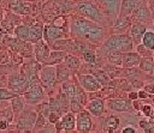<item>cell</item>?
Masks as SVG:
<instances>
[{"mask_svg": "<svg viewBox=\"0 0 154 133\" xmlns=\"http://www.w3.org/2000/svg\"><path fill=\"white\" fill-rule=\"evenodd\" d=\"M70 32L72 37H83L95 44L102 43L106 38L103 28L84 17H75L71 20Z\"/></svg>", "mask_w": 154, "mask_h": 133, "instance_id": "obj_1", "label": "cell"}, {"mask_svg": "<svg viewBox=\"0 0 154 133\" xmlns=\"http://www.w3.org/2000/svg\"><path fill=\"white\" fill-rule=\"evenodd\" d=\"M134 42L129 34H116L107 38L102 46V50L106 53L109 52H120L128 53L132 49Z\"/></svg>", "mask_w": 154, "mask_h": 133, "instance_id": "obj_2", "label": "cell"}, {"mask_svg": "<svg viewBox=\"0 0 154 133\" xmlns=\"http://www.w3.org/2000/svg\"><path fill=\"white\" fill-rule=\"evenodd\" d=\"M76 11L83 16L84 18L96 23V24H103L105 23V13L93 2L90 1H82L76 5Z\"/></svg>", "mask_w": 154, "mask_h": 133, "instance_id": "obj_3", "label": "cell"}, {"mask_svg": "<svg viewBox=\"0 0 154 133\" xmlns=\"http://www.w3.org/2000/svg\"><path fill=\"white\" fill-rule=\"evenodd\" d=\"M23 97H24L25 102L31 105H35V104L42 102V99L45 97V92H43V87L38 83V80H34L28 86V89L23 93Z\"/></svg>", "mask_w": 154, "mask_h": 133, "instance_id": "obj_4", "label": "cell"}, {"mask_svg": "<svg viewBox=\"0 0 154 133\" xmlns=\"http://www.w3.org/2000/svg\"><path fill=\"white\" fill-rule=\"evenodd\" d=\"M32 81H30L28 79V77L20 72V73H13L8 77V89L14 92V93H24L25 90L28 89V86L31 84Z\"/></svg>", "mask_w": 154, "mask_h": 133, "instance_id": "obj_5", "label": "cell"}, {"mask_svg": "<svg viewBox=\"0 0 154 133\" xmlns=\"http://www.w3.org/2000/svg\"><path fill=\"white\" fill-rule=\"evenodd\" d=\"M36 114L37 113H35L32 109H26V110L24 109L16 119L17 128L20 131H25V132L31 131L36 122V117H37Z\"/></svg>", "mask_w": 154, "mask_h": 133, "instance_id": "obj_6", "label": "cell"}, {"mask_svg": "<svg viewBox=\"0 0 154 133\" xmlns=\"http://www.w3.org/2000/svg\"><path fill=\"white\" fill-rule=\"evenodd\" d=\"M40 84L45 89H51L57 81V68L55 66H45L40 69Z\"/></svg>", "mask_w": 154, "mask_h": 133, "instance_id": "obj_7", "label": "cell"}, {"mask_svg": "<svg viewBox=\"0 0 154 133\" xmlns=\"http://www.w3.org/2000/svg\"><path fill=\"white\" fill-rule=\"evenodd\" d=\"M78 83L82 89L88 92H96L103 86L94 74H79Z\"/></svg>", "mask_w": 154, "mask_h": 133, "instance_id": "obj_8", "label": "cell"}, {"mask_svg": "<svg viewBox=\"0 0 154 133\" xmlns=\"http://www.w3.org/2000/svg\"><path fill=\"white\" fill-rule=\"evenodd\" d=\"M99 8H101L105 14L111 18H118L122 6V0H96Z\"/></svg>", "mask_w": 154, "mask_h": 133, "instance_id": "obj_9", "label": "cell"}, {"mask_svg": "<svg viewBox=\"0 0 154 133\" xmlns=\"http://www.w3.org/2000/svg\"><path fill=\"white\" fill-rule=\"evenodd\" d=\"M64 38V32L61 29L52 25H45L43 26V40L47 44H53L55 43L58 40Z\"/></svg>", "mask_w": 154, "mask_h": 133, "instance_id": "obj_10", "label": "cell"}, {"mask_svg": "<svg viewBox=\"0 0 154 133\" xmlns=\"http://www.w3.org/2000/svg\"><path fill=\"white\" fill-rule=\"evenodd\" d=\"M91 127H93V122H91V119H90L89 114L85 110H82V111L77 113L76 129L79 133H89L91 131Z\"/></svg>", "mask_w": 154, "mask_h": 133, "instance_id": "obj_11", "label": "cell"}, {"mask_svg": "<svg viewBox=\"0 0 154 133\" xmlns=\"http://www.w3.org/2000/svg\"><path fill=\"white\" fill-rule=\"evenodd\" d=\"M55 128L57 131H72L76 128V116L75 114L71 111V113H65L59 120L58 122L55 123Z\"/></svg>", "mask_w": 154, "mask_h": 133, "instance_id": "obj_12", "label": "cell"}, {"mask_svg": "<svg viewBox=\"0 0 154 133\" xmlns=\"http://www.w3.org/2000/svg\"><path fill=\"white\" fill-rule=\"evenodd\" d=\"M146 31H147V26H146L143 23L135 20V22L131 24L129 35H130L132 42H134L136 46L142 42V37H143V35H144Z\"/></svg>", "mask_w": 154, "mask_h": 133, "instance_id": "obj_13", "label": "cell"}, {"mask_svg": "<svg viewBox=\"0 0 154 133\" xmlns=\"http://www.w3.org/2000/svg\"><path fill=\"white\" fill-rule=\"evenodd\" d=\"M49 53H51L49 52V47H48V44L43 40H41L37 43H35V46H34V54H35V59H36L37 62L43 65L46 62V60L48 59Z\"/></svg>", "mask_w": 154, "mask_h": 133, "instance_id": "obj_14", "label": "cell"}, {"mask_svg": "<svg viewBox=\"0 0 154 133\" xmlns=\"http://www.w3.org/2000/svg\"><path fill=\"white\" fill-rule=\"evenodd\" d=\"M106 105L112 111H118V113L129 111L131 109V104L129 103V101L122 99V98H111V99H107L106 101Z\"/></svg>", "mask_w": 154, "mask_h": 133, "instance_id": "obj_15", "label": "cell"}, {"mask_svg": "<svg viewBox=\"0 0 154 133\" xmlns=\"http://www.w3.org/2000/svg\"><path fill=\"white\" fill-rule=\"evenodd\" d=\"M132 16L134 18L137 20V22H141V23H146V22H149L150 19H153L152 17V12L150 10L143 4L138 5L134 11H132Z\"/></svg>", "mask_w": 154, "mask_h": 133, "instance_id": "obj_16", "label": "cell"}, {"mask_svg": "<svg viewBox=\"0 0 154 133\" xmlns=\"http://www.w3.org/2000/svg\"><path fill=\"white\" fill-rule=\"evenodd\" d=\"M85 109L94 116H101L105 113V101L95 98L85 104Z\"/></svg>", "mask_w": 154, "mask_h": 133, "instance_id": "obj_17", "label": "cell"}, {"mask_svg": "<svg viewBox=\"0 0 154 133\" xmlns=\"http://www.w3.org/2000/svg\"><path fill=\"white\" fill-rule=\"evenodd\" d=\"M141 62V56L137 53L134 52H128L123 53V60H122V66L124 68H132L138 66Z\"/></svg>", "mask_w": 154, "mask_h": 133, "instance_id": "obj_18", "label": "cell"}, {"mask_svg": "<svg viewBox=\"0 0 154 133\" xmlns=\"http://www.w3.org/2000/svg\"><path fill=\"white\" fill-rule=\"evenodd\" d=\"M144 0H122V6H120V12L118 17H125L132 13V11L141 4H143Z\"/></svg>", "mask_w": 154, "mask_h": 133, "instance_id": "obj_19", "label": "cell"}, {"mask_svg": "<svg viewBox=\"0 0 154 133\" xmlns=\"http://www.w3.org/2000/svg\"><path fill=\"white\" fill-rule=\"evenodd\" d=\"M29 32H30L29 41L31 43H37L43 37V25L41 23H34L31 26H29Z\"/></svg>", "mask_w": 154, "mask_h": 133, "instance_id": "obj_20", "label": "cell"}, {"mask_svg": "<svg viewBox=\"0 0 154 133\" xmlns=\"http://www.w3.org/2000/svg\"><path fill=\"white\" fill-rule=\"evenodd\" d=\"M131 26V20L129 18V16L125 17H118L114 24V32L116 34H126V30Z\"/></svg>", "mask_w": 154, "mask_h": 133, "instance_id": "obj_21", "label": "cell"}, {"mask_svg": "<svg viewBox=\"0 0 154 133\" xmlns=\"http://www.w3.org/2000/svg\"><path fill=\"white\" fill-rule=\"evenodd\" d=\"M119 126H120V119L116 115H109L105 120L103 129L106 133H116Z\"/></svg>", "mask_w": 154, "mask_h": 133, "instance_id": "obj_22", "label": "cell"}, {"mask_svg": "<svg viewBox=\"0 0 154 133\" xmlns=\"http://www.w3.org/2000/svg\"><path fill=\"white\" fill-rule=\"evenodd\" d=\"M65 56H66L65 52H63V50H53V52L49 53V56H48V59L46 60V62L43 65L45 66L59 65V64H61L64 61Z\"/></svg>", "mask_w": 154, "mask_h": 133, "instance_id": "obj_23", "label": "cell"}, {"mask_svg": "<svg viewBox=\"0 0 154 133\" xmlns=\"http://www.w3.org/2000/svg\"><path fill=\"white\" fill-rule=\"evenodd\" d=\"M55 68H57V80H59L61 83L70 80L71 69L65 64H59L58 66H55Z\"/></svg>", "mask_w": 154, "mask_h": 133, "instance_id": "obj_24", "label": "cell"}, {"mask_svg": "<svg viewBox=\"0 0 154 133\" xmlns=\"http://www.w3.org/2000/svg\"><path fill=\"white\" fill-rule=\"evenodd\" d=\"M24 107H25V99H24V97H22V96L18 95V96L11 98V108L13 110L14 116L16 115H19L24 110Z\"/></svg>", "mask_w": 154, "mask_h": 133, "instance_id": "obj_25", "label": "cell"}, {"mask_svg": "<svg viewBox=\"0 0 154 133\" xmlns=\"http://www.w3.org/2000/svg\"><path fill=\"white\" fill-rule=\"evenodd\" d=\"M13 34H14V36L18 40H22V41H25V42H29V40H30L29 26H26V25H18V26H16Z\"/></svg>", "mask_w": 154, "mask_h": 133, "instance_id": "obj_26", "label": "cell"}, {"mask_svg": "<svg viewBox=\"0 0 154 133\" xmlns=\"http://www.w3.org/2000/svg\"><path fill=\"white\" fill-rule=\"evenodd\" d=\"M61 92L69 98V101L71 98L75 97V92H76V83H73L72 80H66L61 85Z\"/></svg>", "mask_w": 154, "mask_h": 133, "instance_id": "obj_27", "label": "cell"}, {"mask_svg": "<svg viewBox=\"0 0 154 133\" xmlns=\"http://www.w3.org/2000/svg\"><path fill=\"white\" fill-rule=\"evenodd\" d=\"M64 64L71 71H77L79 68V66H81V61H79V59L77 56H75V55H67V54H66V56L64 59Z\"/></svg>", "mask_w": 154, "mask_h": 133, "instance_id": "obj_28", "label": "cell"}, {"mask_svg": "<svg viewBox=\"0 0 154 133\" xmlns=\"http://www.w3.org/2000/svg\"><path fill=\"white\" fill-rule=\"evenodd\" d=\"M138 125L144 131V133H154V120L152 117H144L138 120Z\"/></svg>", "mask_w": 154, "mask_h": 133, "instance_id": "obj_29", "label": "cell"}, {"mask_svg": "<svg viewBox=\"0 0 154 133\" xmlns=\"http://www.w3.org/2000/svg\"><path fill=\"white\" fill-rule=\"evenodd\" d=\"M8 6H10V10L17 14H23L26 12L25 10V6L23 4L22 0H10L8 2Z\"/></svg>", "mask_w": 154, "mask_h": 133, "instance_id": "obj_30", "label": "cell"}, {"mask_svg": "<svg viewBox=\"0 0 154 133\" xmlns=\"http://www.w3.org/2000/svg\"><path fill=\"white\" fill-rule=\"evenodd\" d=\"M107 60L111 65L114 66H122V60H123V54L120 52H109L107 53Z\"/></svg>", "mask_w": 154, "mask_h": 133, "instance_id": "obj_31", "label": "cell"}, {"mask_svg": "<svg viewBox=\"0 0 154 133\" xmlns=\"http://www.w3.org/2000/svg\"><path fill=\"white\" fill-rule=\"evenodd\" d=\"M144 47L149 48L150 50L154 52V31H146L143 37H142V42H141Z\"/></svg>", "mask_w": 154, "mask_h": 133, "instance_id": "obj_32", "label": "cell"}, {"mask_svg": "<svg viewBox=\"0 0 154 133\" xmlns=\"http://www.w3.org/2000/svg\"><path fill=\"white\" fill-rule=\"evenodd\" d=\"M0 120H5L8 123H12V121L14 120V114H13V110L11 107L6 105L5 108H2L0 110Z\"/></svg>", "mask_w": 154, "mask_h": 133, "instance_id": "obj_33", "label": "cell"}, {"mask_svg": "<svg viewBox=\"0 0 154 133\" xmlns=\"http://www.w3.org/2000/svg\"><path fill=\"white\" fill-rule=\"evenodd\" d=\"M140 68L144 72H154V61L153 58H143L140 62Z\"/></svg>", "mask_w": 154, "mask_h": 133, "instance_id": "obj_34", "label": "cell"}, {"mask_svg": "<svg viewBox=\"0 0 154 133\" xmlns=\"http://www.w3.org/2000/svg\"><path fill=\"white\" fill-rule=\"evenodd\" d=\"M136 48H137V54H138L140 56H143V58H152V56H153V53H154V52L150 50L149 48L144 47L142 43L137 44Z\"/></svg>", "mask_w": 154, "mask_h": 133, "instance_id": "obj_35", "label": "cell"}, {"mask_svg": "<svg viewBox=\"0 0 154 133\" xmlns=\"http://www.w3.org/2000/svg\"><path fill=\"white\" fill-rule=\"evenodd\" d=\"M18 96L17 93L12 92L10 89H6V87H0V101H8L13 97Z\"/></svg>", "mask_w": 154, "mask_h": 133, "instance_id": "obj_36", "label": "cell"}, {"mask_svg": "<svg viewBox=\"0 0 154 133\" xmlns=\"http://www.w3.org/2000/svg\"><path fill=\"white\" fill-rule=\"evenodd\" d=\"M138 110H141V113L144 115V117H153L154 116V109L150 104H141Z\"/></svg>", "mask_w": 154, "mask_h": 133, "instance_id": "obj_37", "label": "cell"}, {"mask_svg": "<svg viewBox=\"0 0 154 133\" xmlns=\"http://www.w3.org/2000/svg\"><path fill=\"white\" fill-rule=\"evenodd\" d=\"M35 129L37 131L38 129V132L41 131V129H46L47 128V125H46V117L43 116V115H41V114H37V117H36V122H35Z\"/></svg>", "mask_w": 154, "mask_h": 133, "instance_id": "obj_38", "label": "cell"}, {"mask_svg": "<svg viewBox=\"0 0 154 133\" xmlns=\"http://www.w3.org/2000/svg\"><path fill=\"white\" fill-rule=\"evenodd\" d=\"M83 59L87 64H95L96 62V54L93 50H85L83 53Z\"/></svg>", "mask_w": 154, "mask_h": 133, "instance_id": "obj_39", "label": "cell"}, {"mask_svg": "<svg viewBox=\"0 0 154 133\" xmlns=\"http://www.w3.org/2000/svg\"><path fill=\"white\" fill-rule=\"evenodd\" d=\"M70 107H71V111H72V113H79V111H82L83 104H82L78 99L71 98V99H70Z\"/></svg>", "mask_w": 154, "mask_h": 133, "instance_id": "obj_40", "label": "cell"}, {"mask_svg": "<svg viewBox=\"0 0 154 133\" xmlns=\"http://www.w3.org/2000/svg\"><path fill=\"white\" fill-rule=\"evenodd\" d=\"M60 119V115L59 114H57V113H51L49 115H48V117H47V120H48V122L49 123H52V125H55L57 122H58V120Z\"/></svg>", "mask_w": 154, "mask_h": 133, "instance_id": "obj_41", "label": "cell"}, {"mask_svg": "<svg viewBox=\"0 0 154 133\" xmlns=\"http://www.w3.org/2000/svg\"><path fill=\"white\" fill-rule=\"evenodd\" d=\"M66 24V20H65V18H63V17H58L54 22H53V25L54 26H57V28H59V29H63V26Z\"/></svg>", "mask_w": 154, "mask_h": 133, "instance_id": "obj_42", "label": "cell"}, {"mask_svg": "<svg viewBox=\"0 0 154 133\" xmlns=\"http://www.w3.org/2000/svg\"><path fill=\"white\" fill-rule=\"evenodd\" d=\"M120 133H137V129L132 126H125L124 128H122Z\"/></svg>", "mask_w": 154, "mask_h": 133, "instance_id": "obj_43", "label": "cell"}, {"mask_svg": "<svg viewBox=\"0 0 154 133\" xmlns=\"http://www.w3.org/2000/svg\"><path fill=\"white\" fill-rule=\"evenodd\" d=\"M147 93H154V84H147L143 89Z\"/></svg>", "mask_w": 154, "mask_h": 133, "instance_id": "obj_44", "label": "cell"}, {"mask_svg": "<svg viewBox=\"0 0 154 133\" xmlns=\"http://www.w3.org/2000/svg\"><path fill=\"white\" fill-rule=\"evenodd\" d=\"M8 126H10V123H8L7 121L0 120V131H6V129L8 128Z\"/></svg>", "mask_w": 154, "mask_h": 133, "instance_id": "obj_45", "label": "cell"}, {"mask_svg": "<svg viewBox=\"0 0 154 133\" xmlns=\"http://www.w3.org/2000/svg\"><path fill=\"white\" fill-rule=\"evenodd\" d=\"M137 93H138V98L140 99H146L147 97H148V93L142 89V90H140V91H137Z\"/></svg>", "mask_w": 154, "mask_h": 133, "instance_id": "obj_46", "label": "cell"}, {"mask_svg": "<svg viewBox=\"0 0 154 133\" xmlns=\"http://www.w3.org/2000/svg\"><path fill=\"white\" fill-rule=\"evenodd\" d=\"M128 97H129V99H131V101H136V99H138V93H137V91H131Z\"/></svg>", "mask_w": 154, "mask_h": 133, "instance_id": "obj_47", "label": "cell"}, {"mask_svg": "<svg viewBox=\"0 0 154 133\" xmlns=\"http://www.w3.org/2000/svg\"><path fill=\"white\" fill-rule=\"evenodd\" d=\"M13 61H14L16 64H22V62H23V56H22L20 54H14Z\"/></svg>", "mask_w": 154, "mask_h": 133, "instance_id": "obj_48", "label": "cell"}, {"mask_svg": "<svg viewBox=\"0 0 154 133\" xmlns=\"http://www.w3.org/2000/svg\"><path fill=\"white\" fill-rule=\"evenodd\" d=\"M7 104H6V101H0V110L2 109V108H5Z\"/></svg>", "mask_w": 154, "mask_h": 133, "instance_id": "obj_49", "label": "cell"}, {"mask_svg": "<svg viewBox=\"0 0 154 133\" xmlns=\"http://www.w3.org/2000/svg\"><path fill=\"white\" fill-rule=\"evenodd\" d=\"M152 17H153V19H154V8H153V13H152Z\"/></svg>", "mask_w": 154, "mask_h": 133, "instance_id": "obj_50", "label": "cell"}]
</instances>
